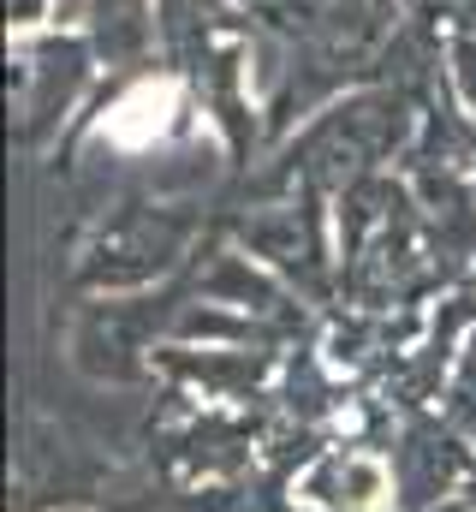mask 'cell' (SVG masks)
<instances>
[{
	"mask_svg": "<svg viewBox=\"0 0 476 512\" xmlns=\"http://www.w3.org/2000/svg\"><path fill=\"white\" fill-rule=\"evenodd\" d=\"M173 108H179V90H173L167 78H161V84H155V78H149V84H131L114 102V114H108V137L125 143V149H149V143L167 131Z\"/></svg>",
	"mask_w": 476,
	"mask_h": 512,
	"instance_id": "2",
	"label": "cell"
},
{
	"mask_svg": "<svg viewBox=\"0 0 476 512\" xmlns=\"http://www.w3.org/2000/svg\"><path fill=\"white\" fill-rule=\"evenodd\" d=\"M453 78H459V96L476 108V42H459L453 48Z\"/></svg>",
	"mask_w": 476,
	"mask_h": 512,
	"instance_id": "3",
	"label": "cell"
},
{
	"mask_svg": "<svg viewBox=\"0 0 476 512\" xmlns=\"http://www.w3.org/2000/svg\"><path fill=\"white\" fill-rule=\"evenodd\" d=\"M298 495L316 512H387L393 465L369 447H334L298 477Z\"/></svg>",
	"mask_w": 476,
	"mask_h": 512,
	"instance_id": "1",
	"label": "cell"
}]
</instances>
